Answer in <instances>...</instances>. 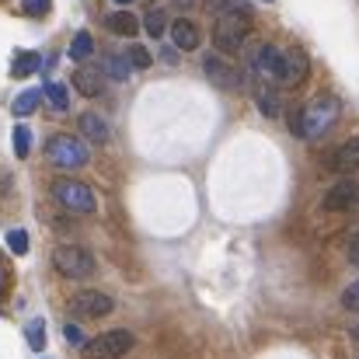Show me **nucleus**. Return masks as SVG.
<instances>
[{"label":"nucleus","mask_w":359,"mask_h":359,"mask_svg":"<svg viewBox=\"0 0 359 359\" xmlns=\"http://www.w3.org/2000/svg\"><path fill=\"white\" fill-rule=\"evenodd\" d=\"M112 4H122V7H126V4H133V0H112Z\"/></svg>","instance_id":"nucleus-36"},{"label":"nucleus","mask_w":359,"mask_h":359,"mask_svg":"<svg viewBox=\"0 0 359 359\" xmlns=\"http://www.w3.org/2000/svg\"><path fill=\"white\" fill-rule=\"evenodd\" d=\"M70 311H74V318L98 321V318H109V314L116 311V300H112L109 293H102V290H84V293L74 297Z\"/></svg>","instance_id":"nucleus-8"},{"label":"nucleus","mask_w":359,"mask_h":359,"mask_svg":"<svg viewBox=\"0 0 359 359\" xmlns=\"http://www.w3.org/2000/svg\"><path fill=\"white\" fill-rule=\"evenodd\" d=\"M307 77V56L300 49H290L286 53V77H283V88H293Z\"/></svg>","instance_id":"nucleus-14"},{"label":"nucleus","mask_w":359,"mask_h":359,"mask_svg":"<svg viewBox=\"0 0 359 359\" xmlns=\"http://www.w3.org/2000/svg\"><path fill=\"white\" fill-rule=\"evenodd\" d=\"M133 332H126V328H116V332H105V335H98V339H91V342H84V356L88 359H119L126 356L129 349H133Z\"/></svg>","instance_id":"nucleus-5"},{"label":"nucleus","mask_w":359,"mask_h":359,"mask_svg":"<svg viewBox=\"0 0 359 359\" xmlns=\"http://www.w3.org/2000/svg\"><path fill=\"white\" fill-rule=\"evenodd\" d=\"M42 98H46V102H49V109H53V112H60V116L70 109V95H67V88H63L60 81H46Z\"/></svg>","instance_id":"nucleus-19"},{"label":"nucleus","mask_w":359,"mask_h":359,"mask_svg":"<svg viewBox=\"0 0 359 359\" xmlns=\"http://www.w3.org/2000/svg\"><path fill=\"white\" fill-rule=\"evenodd\" d=\"M248 35H251V14H220L213 25V46L220 53H241Z\"/></svg>","instance_id":"nucleus-3"},{"label":"nucleus","mask_w":359,"mask_h":359,"mask_svg":"<svg viewBox=\"0 0 359 359\" xmlns=\"http://www.w3.org/2000/svg\"><path fill=\"white\" fill-rule=\"evenodd\" d=\"M255 102H258L262 116H269V119L283 116V102H279V95H276L269 84H255Z\"/></svg>","instance_id":"nucleus-17"},{"label":"nucleus","mask_w":359,"mask_h":359,"mask_svg":"<svg viewBox=\"0 0 359 359\" xmlns=\"http://www.w3.org/2000/svg\"><path fill=\"white\" fill-rule=\"evenodd\" d=\"M203 7L220 18V14H251V4L248 0H203Z\"/></svg>","instance_id":"nucleus-20"},{"label":"nucleus","mask_w":359,"mask_h":359,"mask_svg":"<svg viewBox=\"0 0 359 359\" xmlns=\"http://www.w3.org/2000/svg\"><path fill=\"white\" fill-rule=\"evenodd\" d=\"M126 60H129V63H133L136 70H147V67L154 63V56H150V53H147L143 46H133V49L126 53Z\"/></svg>","instance_id":"nucleus-28"},{"label":"nucleus","mask_w":359,"mask_h":359,"mask_svg":"<svg viewBox=\"0 0 359 359\" xmlns=\"http://www.w3.org/2000/svg\"><path fill=\"white\" fill-rule=\"evenodd\" d=\"M53 265L56 272H63L67 279H84V276H95V258L91 251L77 248V244H60L53 251Z\"/></svg>","instance_id":"nucleus-4"},{"label":"nucleus","mask_w":359,"mask_h":359,"mask_svg":"<svg viewBox=\"0 0 359 359\" xmlns=\"http://www.w3.org/2000/svg\"><path fill=\"white\" fill-rule=\"evenodd\" d=\"M251 70L262 77V81H276V84H283V77H286V53L279 49V46H258L255 49V56H251Z\"/></svg>","instance_id":"nucleus-6"},{"label":"nucleus","mask_w":359,"mask_h":359,"mask_svg":"<svg viewBox=\"0 0 359 359\" xmlns=\"http://www.w3.org/2000/svg\"><path fill=\"white\" fill-rule=\"evenodd\" d=\"M67 339H70L74 346H81V342H84V339H81V328H77V325H67Z\"/></svg>","instance_id":"nucleus-32"},{"label":"nucleus","mask_w":359,"mask_h":359,"mask_svg":"<svg viewBox=\"0 0 359 359\" xmlns=\"http://www.w3.org/2000/svg\"><path fill=\"white\" fill-rule=\"evenodd\" d=\"M91 53H95V39H91V32H77V35L70 39V60H74V63H84Z\"/></svg>","instance_id":"nucleus-23"},{"label":"nucleus","mask_w":359,"mask_h":359,"mask_svg":"<svg viewBox=\"0 0 359 359\" xmlns=\"http://www.w3.org/2000/svg\"><path fill=\"white\" fill-rule=\"evenodd\" d=\"M332 171H342V175H349V171H359V136L353 140H346L335 154H332Z\"/></svg>","instance_id":"nucleus-12"},{"label":"nucleus","mask_w":359,"mask_h":359,"mask_svg":"<svg viewBox=\"0 0 359 359\" xmlns=\"http://www.w3.org/2000/svg\"><path fill=\"white\" fill-rule=\"evenodd\" d=\"M143 28H147V35H150V39H161V35L168 32V14H164L161 7L147 11V18H143Z\"/></svg>","instance_id":"nucleus-24"},{"label":"nucleus","mask_w":359,"mask_h":359,"mask_svg":"<svg viewBox=\"0 0 359 359\" xmlns=\"http://www.w3.org/2000/svg\"><path fill=\"white\" fill-rule=\"evenodd\" d=\"M342 307H346V311H359V279L342 293Z\"/></svg>","instance_id":"nucleus-30"},{"label":"nucleus","mask_w":359,"mask_h":359,"mask_svg":"<svg viewBox=\"0 0 359 359\" xmlns=\"http://www.w3.org/2000/svg\"><path fill=\"white\" fill-rule=\"evenodd\" d=\"M21 7H25V14H32V18H46L49 7H53V0H21Z\"/></svg>","instance_id":"nucleus-29"},{"label":"nucleus","mask_w":359,"mask_h":359,"mask_svg":"<svg viewBox=\"0 0 359 359\" xmlns=\"http://www.w3.org/2000/svg\"><path fill=\"white\" fill-rule=\"evenodd\" d=\"M321 206H325L328 213H342V210H356V206H359V185H356V182H339V185H332Z\"/></svg>","instance_id":"nucleus-10"},{"label":"nucleus","mask_w":359,"mask_h":359,"mask_svg":"<svg viewBox=\"0 0 359 359\" xmlns=\"http://www.w3.org/2000/svg\"><path fill=\"white\" fill-rule=\"evenodd\" d=\"M39 102H42V91H35V88H28V91H21V95L14 98V105H11V112H14L18 119H25V116H32V112L39 109Z\"/></svg>","instance_id":"nucleus-21"},{"label":"nucleus","mask_w":359,"mask_h":359,"mask_svg":"<svg viewBox=\"0 0 359 359\" xmlns=\"http://www.w3.org/2000/svg\"><path fill=\"white\" fill-rule=\"evenodd\" d=\"M11 136H14V157L25 161V157L32 154V129H28V126H14Z\"/></svg>","instance_id":"nucleus-26"},{"label":"nucleus","mask_w":359,"mask_h":359,"mask_svg":"<svg viewBox=\"0 0 359 359\" xmlns=\"http://www.w3.org/2000/svg\"><path fill=\"white\" fill-rule=\"evenodd\" d=\"M161 56H164V63H178V53H175V49H164Z\"/></svg>","instance_id":"nucleus-34"},{"label":"nucleus","mask_w":359,"mask_h":359,"mask_svg":"<svg viewBox=\"0 0 359 359\" xmlns=\"http://www.w3.org/2000/svg\"><path fill=\"white\" fill-rule=\"evenodd\" d=\"M171 42H175V49H182V53H192V49H199V42H203V35H199V25H196V21H189V18H178V21H171Z\"/></svg>","instance_id":"nucleus-11"},{"label":"nucleus","mask_w":359,"mask_h":359,"mask_svg":"<svg viewBox=\"0 0 359 359\" xmlns=\"http://www.w3.org/2000/svg\"><path fill=\"white\" fill-rule=\"evenodd\" d=\"M199 0H175V7H182V11H189V7H196Z\"/></svg>","instance_id":"nucleus-35"},{"label":"nucleus","mask_w":359,"mask_h":359,"mask_svg":"<svg viewBox=\"0 0 359 359\" xmlns=\"http://www.w3.org/2000/svg\"><path fill=\"white\" fill-rule=\"evenodd\" d=\"M53 196L63 203V206H70V210H77V213H95V192L84 185V182H74V178H60V182H53Z\"/></svg>","instance_id":"nucleus-7"},{"label":"nucleus","mask_w":359,"mask_h":359,"mask_svg":"<svg viewBox=\"0 0 359 359\" xmlns=\"http://www.w3.org/2000/svg\"><path fill=\"white\" fill-rule=\"evenodd\" d=\"M46 161H49L53 168L74 171V168H84V164L91 161V154H88V143H84V140L60 133V136H53V140L46 143Z\"/></svg>","instance_id":"nucleus-2"},{"label":"nucleus","mask_w":359,"mask_h":359,"mask_svg":"<svg viewBox=\"0 0 359 359\" xmlns=\"http://www.w3.org/2000/svg\"><path fill=\"white\" fill-rule=\"evenodd\" d=\"M11 276H14V269H11V262L0 255V297L7 293V286H11Z\"/></svg>","instance_id":"nucleus-31"},{"label":"nucleus","mask_w":359,"mask_h":359,"mask_svg":"<svg viewBox=\"0 0 359 359\" xmlns=\"http://www.w3.org/2000/svg\"><path fill=\"white\" fill-rule=\"evenodd\" d=\"M129 74H133V63L126 56H119V53L105 56V77H112L116 84H122V81H129Z\"/></svg>","instance_id":"nucleus-22"},{"label":"nucleus","mask_w":359,"mask_h":359,"mask_svg":"<svg viewBox=\"0 0 359 359\" xmlns=\"http://www.w3.org/2000/svg\"><path fill=\"white\" fill-rule=\"evenodd\" d=\"M203 70H206V77H210L217 88H224V91H238L241 84H244V74H241L238 67H231L224 56H206V60H203Z\"/></svg>","instance_id":"nucleus-9"},{"label":"nucleus","mask_w":359,"mask_h":359,"mask_svg":"<svg viewBox=\"0 0 359 359\" xmlns=\"http://www.w3.org/2000/svg\"><path fill=\"white\" fill-rule=\"evenodd\" d=\"M349 262H353V265H359V234L353 238V244H349Z\"/></svg>","instance_id":"nucleus-33"},{"label":"nucleus","mask_w":359,"mask_h":359,"mask_svg":"<svg viewBox=\"0 0 359 359\" xmlns=\"http://www.w3.org/2000/svg\"><path fill=\"white\" fill-rule=\"evenodd\" d=\"M105 28H109V32H116V35L133 39V35L140 32V18H136V14H129V11H116V14H109V18H105Z\"/></svg>","instance_id":"nucleus-16"},{"label":"nucleus","mask_w":359,"mask_h":359,"mask_svg":"<svg viewBox=\"0 0 359 359\" xmlns=\"http://www.w3.org/2000/svg\"><path fill=\"white\" fill-rule=\"evenodd\" d=\"M265 4H272V0H265Z\"/></svg>","instance_id":"nucleus-37"},{"label":"nucleus","mask_w":359,"mask_h":359,"mask_svg":"<svg viewBox=\"0 0 359 359\" xmlns=\"http://www.w3.org/2000/svg\"><path fill=\"white\" fill-rule=\"evenodd\" d=\"M7 248H11V255H28V234L21 227H14L7 234Z\"/></svg>","instance_id":"nucleus-27"},{"label":"nucleus","mask_w":359,"mask_h":359,"mask_svg":"<svg viewBox=\"0 0 359 359\" xmlns=\"http://www.w3.org/2000/svg\"><path fill=\"white\" fill-rule=\"evenodd\" d=\"M25 339H28V346H32L35 353H42V349H46V321H42V318H32V321L25 325Z\"/></svg>","instance_id":"nucleus-25"},{"label":"nucleus","mask_w":359,"mask_h":359,"mask_svg":"<svg viewBox=\"0 0 359 359\" xmlns=\"http://www.w3.org/2000/svg\"><path fill=\"white\" fill-rule=\"evenodd\" d=\"M74 88H77L84 98H98V95H102V74L91 70V67H81V70L74 74Z\"/></svg>","instance_id":"nucleus-15"},{"label":"nucleus","mask_w":359,"mask_h":359,"mask_svg":"<svg viewBox=\"0 0 359 359\" xmlns=\"http://www.w3.org/2000/svg\"><path fill=\"white\" fill-rule=\"evenodd\" d=\"M339 122V102L328 95H318L314 102H307L297 116H293V133L304 140H318L325 136L332 126Z\"/></svg>","instance_id":"nucleus-1"},{"label":"nucleus","mask_w":359,"mask_h":359,"mask_svg":"<svg viewBox=\"0 0 359 359\" xmlns=\"http://www.w3.org/2000/svg\"><path fill=\"white\" fill-rule=\"evenodd\" d=\"M77 126H81V133H84L91 143H109V136H112L109 122L102 119L98 112H84V116L77 119Z\"/></svg>","instance_id":"nucleus-13"},{"label":"nucleus","mask_w":359,"mask_h":359,"mask_svg":"<svg viewBox=\"0 0 359 359\" xmlns=\"http://www.w3.org/2000/svg\"><path fill=\"white\" fill-rule=\"evenodd\" d=\"M42 70V56L39 53H18L14 56V63H11V77H32V74H39Z\"/></svg>","instance_id":"nucleus-18"}]
</instances>
